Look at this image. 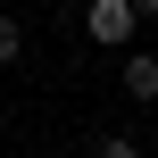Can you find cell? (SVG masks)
<instances>
[{
	"instance_id": "obj_1",
	"label": "cell",
	"mask_w": 158,
	"mask_h": 158,
	"mask_svg": "<svg viewBox=\"0 0 158 158\" xmlns=\"http://www.w3.org/2000/svg\"><path fill=\"white\" fill-rule=\"evenodd\" d=\"M133 33H142V17L125 0H83V42L92 50H133Z\"/></svg>"
},
{
	"instance_id": "obj_2",
	"label": "cell",
	"mask_w": 158,
	"mask_h": 158,
	"mask_svg": "<svg viewBox=\"0 0 158 158\" xmlns=\"http://www.w3.org/2000/svg\"><path fill=\"white\" fill-rule=\"evenodd\" d=\"M125 67H117V83H125V100H158V58L150 50H117Z\"/></svg>"
},
{
	"instance_id": "obj_3",
	"label": "cell",
	"mask_w": 158,
	"mask_h": 158,
	"mask_svg": "<svg viewBox=\"0 0 158 158\" xmlns=\"http://www.w3.org/2000/svg\"><path fill=\"white\" fill-rule=\"evenodd\" d=\"M17 58H25V25L0 8V67H17Z\"/></svg>"
},
{
	"instance_id": "obj_4",
	"label": "cell",
	"mask_w": 158,
	"mask_h": 158,
	"mask_svg": "<svg viewBox=\"0 0 158 158\" xmlns=\"http://www.w3.org/2000/svg\"><path fill=\"white\" fill-rule=\"evenodd\" d=\"M92 158H142V142H133V133H100V150Z\"/></svg>"
},
{
	"instance_id": "obj_5",
	"label": "cell",
	"mask_w": 158,
	"mask_h": 158,
	"mask_svg": "<svg viewBox=\"0 0 158 158\" xmlns=\"http://www.w3.org/2000/svg\"><path fill=\"white\" fill-rule=\"evenodd\" d=\"M125 8H133V17H142V25H150V17H158V0H125Z\"/></svg>"
}]
</instances>
